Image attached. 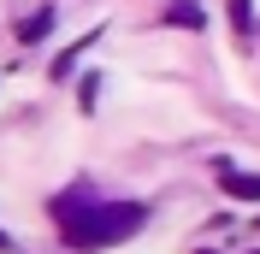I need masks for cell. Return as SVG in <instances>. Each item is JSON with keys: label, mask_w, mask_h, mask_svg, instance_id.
<instances>
[{"label": "cell", "mask_w": 260, "mask_h": 254, "mask_svg": "<svg viewBox=\"0 0 260 254\" xmlns=\"http://www.w3.org/2000/svg\"><path fill=\"white\" fill-rule=\"evenodd\" d=\"M48 30H53V6H36V12L18 24V36H24V42H42Z\"/></svg>", "instance_id": "3957f363"}, {"label": "cell", "mask_w": 260, "mask_h": 254, "mask_svg": "<svg viewBox=\"0 0 260 254\" xmlns=\"http://www.w3.org/2000/svg\"><path fill=\"white\" fill-rule=\"evenodd\" d=\"M166 18H172V24H183V30H201V6H195V0H178Z\"/></svg>", "instance_id": "277c9868"}, {"label": "cell", "mask_w": 260, "mask_h": 254, "mask_svg": "<svg viewBox=\"0 0 260 254\" xmlns=\"http://www.w3.org/2000/svg\"><path fill=\"white\" fill-rule=\"evenodd\" d=\"M53 213H59V237L71 242V248H107V242H124V237H136L142 219H148V207H136V201L89 207L83 195H65Z\"/></svg>", "instance_id": "6da1fadb"}, {"label": "cell", "mask_w": 260, "mask_h": 254, "mask_svg": "<svg viewBox=\"0 0 260 254\" xmlns=\"http://www.w3.org/2000/svg\"><path fill=\"white\" fill-rule=\"evenodd\" d=\"M0 248H12V242H6V237H0Z\"/></svg>", "instance_id": "8992f818"}, {"label": "cell", "mask_w": 260, "mask_h": 254, "mask_svg": "<svg viewBox=\"0 0 260 254\" xmlns=\"http://www.w3.org/2000/svg\"><path fill=\"white\" fill-rule=\"evenodd\" d=\"M219 189L237 195V201H260V172H237V166H219Z\"/></svg>", "instance_id": "7a4b0ae2"}, {"label": "cell", "mask_w": 260, "mask_h": 254, "mask_svg": "<svg viewBox=\"0 0 260 254\" xmlns=\"http://www.w3.org/2000/svg\"><path fill=\"white\" fill-rule=\"evenodd\" d=\"M248 12H254V0H231V24L237 30H248Z\"/></svg>", "instance_id": "5b68a950"}]
</instances>
